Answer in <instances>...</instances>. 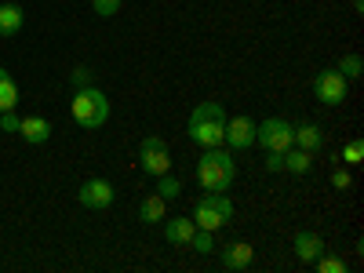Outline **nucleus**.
I'll return each mask as SVG.
<instances>
[{
	"instance_id": "f257e3e1",
	"label": "nucleus",
	"mask_w": 364,
	"mask_h": 273,
	"mask_svg": "<svg viewBox=\"0 0 364 273\" xmlns=\"http://www.w3.org/2000/svg\"><path fill=\"white\" fill-rule=\"evenodd\" d=\"M197 178H200L204 193H226L237 178V164L233 157H226L223 146H204V154L197 161Z\"/></svg>"
},
{
	"instance_id": "f03ea898",
	"label": "nucleus",
	"mask_w": 364,
	"mask_h": 273,
	"mask_svg": "<svg viewBox=\"0 0 364 273\" xmlns=\"http://www.w3.org/2000/svg\"><path fill=\"white\" fill-rule=\"evenodd\" d=\"M190 139L197 146H223L226 139V109L215 102V99H208V102H197V109L190 113Z\"/></svg>"
},
{
	"instance_id": "7ed1b4c3",
	"label": "nucleus",
	"mask_w": 364,
	"mask_h": 273,
	"mask_svg": "<svg viewBox=\"0 0 364 273\" xmlns=\"http://www.w3.org/2000/svg\"><path fill=\"white\" fill-rule=\"evenodd\" d=\"M70 113H73V120L80 128H102L106 120H109V99L102 95V91L91 84V87H77L73 91V106H70Z\"/></svg>"
},
{
	"instance_id": "20e7f679",
	"label": "nucleus",
	"mask_w": 364,
	"mask_h": 273,
	"mask_svg": "<svg viewBox=\"0 0 364 273\" xmlns=\"http://www.w3.org/2000/svg\"><path fill=\"white\" fill-rule=\"evenodd\" d=\"M193 215H197L193 219L197 230H211V233H215L219 226H226L233 219V200L226 193H204L197 200V208H193Z\"/></svg>"
},
{
	"instance_id": "39448f33",
	"label": "nucleus",
	"mask_w": 364,
	"mask_h": 273,
	"mask_svg": "<svg viewBox=\"0 0 364 273\" xmlns=\"http://www.w3.org/2000/svg\"><path fill=\"white\" fill-rule=\"evenodd\" d=\"M255 142L266 149V154H284L288 146H295L291 124L284 117H266L262 124H255Z\"/></svg>"
},
{
	"instance_id": "423d86ee",
	"label": "nucleus",
	"mask_w": 364,
	"mask_h": 273,
	"mask_svg": "<svg viewBox=\"0 0 364 273\" xmlns=\"http://www.w3.org/2000/svg\"><path fill=\"white\" fill-rule=\"evenodd\" d=\"M139 164H142V171H149L154 178L171 171V149H168V142L161 135H146L139 142Z\"/></svg>"
},
{
	"instance_id": "0eeeda50",
	"label": "nucleus",
	"mask_w": 364,
	"mask_h": 273,
	"mask_svg": "<svg viewBox=\"0 0 364 273\" xmlns=\"http://www.w3.org/2000/svg\"><path fill=\"white\" fill-rule=\"evenodd\" d=\"M314 95H317V102H324V106H343L346 95H350V80H346L339 70H321V73L314 77Z\"/></svg>"
},
{
	"instance_id": "6e6552de",
	"label": "nucleus",
	"mask_w": 364,
	"mask_h": 273,
	"mask_svg": "<svg viewBox=\"0 0 364 273\" xmlns=\"http://www.w3.org/2000/svg\"><path fill=\"white\" fill-rule=\"evenodd\" d=\"M77 197H80V208H87V211H106L117 200V190L109 178H87V182H80Z\"/></svg>"
},
{
	"instance_id": "1a4fd4ad",
	"label": "nucleus",
	"mask_w": 364,
	"mask_h": 273,
	"mask_svg": "<svg viewBox=\"0 0 364 273\" xmlns=\"http://www.w3.org/2000/svg\"><path fill=\"white\" fill-rule=\"evenodd\" d=\"M233 154H245V149H252L255 146V120L252 117H230L226 120V139H223Z\"/></svg>"
},
{
	"instance_id": "9d476101",
	"label": "nucleus",
	"mask_w": 364,
	"mask_h": 273,
	"mask_svg": "<svg viewBox=\"0 0 364 273\" xmlns=\"http://www.w3.org/2000/svg\"><path fill=\"white\" fill-rule=\"evenodd\" d=\"M215 255H219V262H223L226 269H233V273L248 269V266L255 262V248L248 245V240H230V245L215 248Z\"/></svg>"
},
{
	"instance_id": "9b49d317",
	"label": "nucleus",
	"mask_w": 364,
	"mask_h": 273,
	"mask_svg": "<svg viewBox=\"0 0 364 273\" xmlns=\"http://www.w3.org/2000/svg\"><path fill=\"white\" fill-rule=\"evenodd\" d=\"M291 252H295L299 262H314V259L324 252V237L314 233V230H299V233L291 237Z\"/></svg>"
},
{
	"instance_id": "f8f14e48",
	"label": "nucleus",
	"mask_w": 364,
	"mask_h": 273,
	"mask_svg": "<svg viewBox=\"0 0 364 273\" xmlns=\"http://www.w3.org/2000/svg\"><path fill=\"white\" fill-rule=\"evenodd\" d=\"M291 139H295L299 149H306V154H321V146H324V132H321V124H314V120L291 124Z\"/></svg>"
},
{
	"instance_id": "ddd939ff",
	"label": "nucleus",
	"mask_w": 364,
	"mask_h": 273,
	"mask_svg": "<svg viewBox=\"0 0 364 273\" xmlns=\"http://www.w3.org/2000/svg\"><path fill=\"white\" fill-rule=\"evenodd\" d=\"M193 233H197V223L190 215H175L164 226V240H168V245H178V248H190V237Z\"/></svg>"
},
{
	"instance_id": "4468645a",
	"label": "nucleus",
	"mask_w": 364,
	"mask_h": 273,
	"mask_svg": "<svg viewBox=\"0 0 364 273\" xmlns=\"http://www.w3.org/2000/svg\"><path fill=\"white\" fill-rule=\"evenodd\" d=\"M18 135H22V142H29V146H44L48 139H51V124L41 117V113H33V117H22V128H18Z\"/></svg>"
},
{
	"instance_id": "2eb2a0df",
	"label": "nucleus",
	"mask_w": 364,
	"mask_h": 273,
	"mask_svg": "<svg viewBox=\"0 0 364 273\" xmlns=\"http://www.w3.org/2000/svg\"><path fill=\"white\" fill-rule=\"evenodd\" d=\"M164 215H168V200H164L161 193H154V197H142V200H139V219H142L146 226L161 223Z\"/></svg>"
},
{
	"instance_id": "dca6fc26",
	"label": "nucleus",
	"mask_w": 364,
	"mask_h": 273,
	"mask_svg": "<svg viewBox=\"0 0 364 273\" xmlns=\"http://www.w3.org/2000/svg\"><path fill=\"white\" fill-rule=\"evenodd\" d=\"M22 22H26V15H22L18 4H0V37L22 33Z\"/></svg>"
},
{
	"instance_id": "f3484780",
	"label": "nucleus",
	"mask_w": 364,
	"mask_h": 273,
	"mask_svg": "<svg viewBox=\"0 0 364 273\" xmlns=\"http://www.w3.org/2000/svg\"><path fill=\"white\" fill-rule=\"evenodd\" d=\"M281 157H284V171H291V175H306L314 168V154H306V149H299V146H288Z\"/></svg>"
},
{
	"instance_id": "a211bd4d",
	"label": "nucleus",
	"mask_w": 364,
	"mask_h": 273,
	"mask_svg": "<svg viewBox=\"0 0 364 273\" xmlns=\"http://www.w3.org/2000/svg\"><path fill=\"white\" fill-rule=\"evenodd\" d=\"M18 106V84L11 80V73L0 66V113H8Z\"/></svg>"
},
{
	"instance_id": "6ab92c4d",
	"label": "nucleus",
	"mask_w": 364,
	"mask_h": 273,
	"mask_svg": "<svg viewBox=\"0 0 364 273\" xmlns=\"http://www.w3.org/2000/svg\"><path fill=\"white\" fill-rule=\"evenodd\" d=\"M157 193H161L164 200H175V197L182 193V182H178L171 171H164V175H157Z\"/></svg>"
},
{
	"instance_id": "aec40b11",
	"label": "nucleus",
	"mask_w": 364,
	"mask_h": 273,
	"mask_svg": "<svg viewBox=\"0 0 364 273\" xmlns=\"http://www.w3.org/2000/svg\"><path fill=\"white\" fill-rule=\"evenodd\" d=\"M190 248H197L200 255H215V237H211V230H197L190 237Z\"/></svg>"
},
{
	"instance_id": "412c9836",
	"label": "nucleus",
	"mask_w": 364,
	"mask_h": 273,
	"mask_svg": "<svg viewBox=\"0 0 364 273\" xmlns=\"http://www.w3.org/2000/svg\"><path fill=\"white\" fill-rule=\"evenodd\" d=\"M314 266H317V273H346V262L336 259V255H328V252H321L314 259Z\"/></svg>"
},
{
	"instance_id": "4be33fe9",
	"label": "nucleus",
	"mask_w": 364,
	"mask_h": 273,
	"mask_svg": "<svg viewBox=\"0 0 364 273\" xmlns=\"http://www.w3.org/2000/svg\"><path fill=\"white\" fill-rule=\"evenodd\" d=\"M360 66H364L360 55H346L343 63H339V73H343L346 80H357V77H360Z\"/></svg>"
},
{
	"instance_id": "5701e85b",
	"label": "nucleus",
	"mask_w": 364,
	"mask_h": 273,
	"mask_svg": "<svg viewBox=\"0 0 364 273\" xmlns=\"http://www.w3.org/2000/svg\"><path fill=\"white\" fill-rule=\"evenodd\" d=\"M91 11H95L99 18H113L120 11V0H91Z\"/></svg>"
},
{
	"instance_id": "b1692460",
	"label": "nucleus",
	"mask_w": 364,
	"mask_h": 273,
	"mask_svg": "<svg viewBox=\"0 0 364 273\" xmlns=\"http://www.w3.org/2000/svg\"><path fill=\"white\" fill-rule=\"evenodd\" d=\"M18 128H22V117H18L15 109L0 113V132H8V135H18Z\"/></svg>"
},
{
	"instance_id": "393cba45",
	"label": "nucleus",
	"mask_w": 364,
	"mask_h": 273,
	"mask_svg": "<svg viewBox=\"0 0 364 273\" xmlns=\"http://www.w3.org/2000/svg\"><path fill=\"white\" fill-rule=\"evenodd\" d=\"M360 157H364V142L360 139H350L346 149H343V161L346 164H360Z\"/></svg>"
},
{
	"instance_id": "a878e982",
	"label": "nucleus",
	"mask_w": 364,
	"mask_h": 273,
	"mask_svg": "<svg viewBox=\"0 0 364 273\" xmlns=\"http://www.w3.org/2000/svg\"><path fill=\"white\" fill-rule=\"evenodd\" d=\"M70 80H73V87H91V80H95V77H91L87 66H77V70L70 73Z\"/></svg>"
},
{
	"instance_id": "bb28decb",
	"label": "nucleus",
	"mask_w": 364,
	"mask_h": 273,
	"mask_svg": "<svg viewBox=\"0 0 364 273\" xmlns=\"http://www.w3.org/2000/svg\"><path fill=\"white\" fill-rule=\"evenodd\" d=\"M331 186H336L339 193L350 190V171H346V168H336V171H331Z\"/></svg>"
},
{
	"instance_id": "cd10ccee",
	"label": "nucleus",
	"mask_w": 364,
	"mask_h": 273,
	"mask_svg": "<svg viewBox=\"0 0 364 273\" xmlns=\"http://www.w3.org/2000/svg\"><path fill=\"white\" fill-rule=\"evenodd\" d=\"M266 168H269V171H284V157H281V154H269V157H266Z\"/></svg>"
},
{
	"instance_id": "c85d7f7f",
	"label": "nucleus",
	"mask_w": 364,
	"mask_h": 273,
	"mask_svg": "<svg viewBox=\"0 0 364 273\" xmlns=\"http://www.w3.org/2000/svg\"><path fill=\"white\" fill-rule=\"evenodd\" d=\"M353 11H364V0H353Z\"/></svg>"
}]
</instances>
